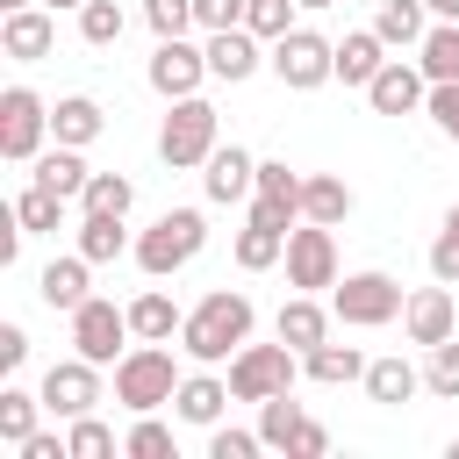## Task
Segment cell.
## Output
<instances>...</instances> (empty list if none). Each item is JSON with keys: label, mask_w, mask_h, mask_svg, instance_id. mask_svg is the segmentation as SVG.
Masks as SVG:
<instances>
[{"label": "cell", "mask_w": 459, "mask_h": 459, "mask_svg": "<svg viewBox=\"0 0 459 459\" xmlns=\"http://www.w3.org/2000/svg\"><path fill=\"white\" fill-rule=\"evenodd\" d=\"M273 258H287V230L244 222V230H237V265H244V273H265Z\"/></svg>", "instance_id": "1f68e13d"}, {"label": "cell", "mask_w": 459, "mask_h": 459, "mask_svg": "<svg viewBox=\"0 0 459 459\" xmlns=\"http://www.w3.org/2000/svg\"><path fill=\"white\" fill-rule=\"evenodd\" d=\"M186 316L172 308V294H158V287H143L136 301H129V330L136 337H151V344H172V330H179Z\"/></svg>", "instance_id": "484cf974"}, {"label": "cell", "mask_w": 459, "mask_h": 459, "mask_svg": "<svg viewBox=\"0 0 459 459\" xmlns=\"http://www.w3.org/2000/svg\"><path fill=\"white\" fill-rule=\"evenodd\" d=\"M251 294H237V287H215V294H201V308L179 323V351L186 359H201V366H222V359H237L244 344H251Z\"/></svg>", "instance_id": "6da1fadb"}, {"label": "cell", "mask_w": 459, "mask_h": 459, "mask_svg": "<svg viewBox=\"0 0 459 459\" xmlns=\"http://www.w3.org/2000/svg\"><path fill=\"white\" fill-rule=\"evenodd\" d=\"M323 452H330V430L301 416V423H294V437H287V459H323Z\"/></svg>", "instance_id": "f6af8a7d"}, {"label": "cell", "mask_w": 459, "mask_h": 459, "mask_svg": "<svg viewBox=\"0 0 459 459\" xmlns=\"http://www.w3.org/2000/svg\"><path fill=\"white\" fill-rule=\"evenodd\" d=\"M36 394H43V409H50V416H65V423H72V416H93V402H100V366L72 351V359H57V366L43 373V387H36Z\"/></svg>", "instance_id": "8fae6325"}, {"label": "cell", "mask_w": 459, "mask_h": 459, "mask_svg": "<svg viewBox=\"0 0 459 459\" xmlns=\"http://www.w3.org/2000/svg\"><path fill=\"white\" fill-rule=\"evenodd\" d=\"M294 7H301V0H251L244 29H251V36H265V43H280V36L294 29Z\"/></svg>", "instance_id": "ab89813d"}, {"label": "cell", "mask_w": 459, "mask_h": 459, "mask_svg": "<svg viewBox=\"0 0 459 459\" xmlns=\"http://www.w3.org/2000/svg\"><path fill=\"white\" fill-rule=\"evenodd\" d=\"M122 337H136V330H129V308L100 301V294H86V301L72 308V344H79V359L115 366V344H122Z\"/></svg>", "instance_id": "30bf717a"}, {"label": "cell", "mask_w": 459, "mask_h": 459, "mask_svg": "<svg viewBox=\"0 0 459 459\" xmlns=\"http://www.w3.org/2000/svg\"><path fill=\"white\" fill-rule=\"evenodd\" d=\"M79 251H86L93 265H108V258H122V251H136V244H129L122 215H79Z\"/></svg>", "instance_id": "f546056e"}, {"label": "cell", "mask_w": 459, "mask_h": 459, "mask_svg": "<svg viewBox=\"0 0 459 459\" xmlns=\"http://www.w3.org/2000/svg\"><path fill=\"white\" fill-rule=\"evenodd\" d=\"M416 50H423L416 65H423L430 86H452V79H459V22H430V36H423Z\"/></svg>", "instance_id": "83f0119b"}, {"label": "cell", "mask_w": 459, "mask_h": 459, "mask_svg": "<svg viewBox=\"0 0 459 459\" xmlns=\"http://www.w3.org/2000/svg\"><path fill=\"white\" fill-rule=\"evenodd\" d=\"M143 22L158 36H186L194 29V0H143Z\"/></svg>", "instance_id": "b9f144b4"}, {"label": "cell", "mask_w": 459, "mask_h": 459, "mask_svg": "<svg viewBox=\"0 0 459 459\" xmlns=\"http://www.w3.org/2000/svg\"><path fill=\"white\" fill-rule=\"evenodd\" d=\"M387 65V43H380V29H351L344 43H337V79L344 86H373V72Z\"/></svg>", "instance_id": "ffe728a7"}, {"label": "cell", "mask_w": 459, "mask_h": 459, "mask_svg": "<svg viewBox=\"0 0 459 459\" xmlns=\"http://www.w3.org/2000/svg\"><path fill=\"white\" fill-rule=\"evenodd\" d=\"M373 29H380L387 50H394V43H423V36H430V7H423V0H380Z\"/></svg>", "instance_id": "4316f807"}, {"label": "cell", "mask_w": 459, "mask_h": 459, "mask_svg": "<svg viewBox=\"0 0 459 459\" xmlns=\"http://www.w3.org/2000/svg\"><path fill=\"white\" fill-rule=\"evenodd\" d=\"M201 194H208V201H222V208H230V201H244V194H258V158H251V151H237V143H230V151L215 143V151H208V165H201Z\"/></svg>", "instance_id": "5bb4252c"}, {"label": "cell", "mask_w": 459, "mask_h": 459, "mask_svg": "<svg viewBox=\"0 0 459 459\" xmlns=\"http://www.w3.org/2000/svg\"><path fill=\"white\" fill-rule=\"evenodd\" d=\"M402 330H409V344H445L452 330H459V308H452V287L437 280V287H416L409 294V308H402Z\"/></svg>", "instance_id": "4fadbf2b"}, {"label": "cell", "mask_w": 459, "mask_h": 459, "mask_svg": "<svg viewBox=\"0 0 459 459\" xmlns=\"http://www.w3.org/2000/svg\"><path fill=\"white\" fill-rule=\"evenodd\" d=\"M179 394V366H172V351L165 344H136V351H122L115 359V402L122 409H136V416H151V409H165Z\"/></svg>", "instance_id": "3957f363"}, {"label": "cell", "mask_w": 459, "mask_h": 459, "mask_svg": "<svg viewBox=\"0 0 459 459\" xmlns=\"http://www.w3.org/2000/svg\"><path fill=\"white\" fill-rule=\"evenodd\" d=\"M280 337H287V344H294V351L308 359L316 344H330V308H316L308 294H294V301L280 308Z\"/></svg>", "instance_id": "cb8c5ba5"}, {"label": "cell", "mask_w": 459, "mask_h": 459, "mask_svg": "<svg viewBox=\"0 0 459 459\" xmlns=\"http://www.w3.org/2000/svg\"><path fill=\"white\" fill-rule=\"evenodd\" d=\"M265 36H251V29H208V79H251L258 65H265V50H258Z\"/></svg>", "instance_id": "e0dca14e"}, {"label": "cell", "mask_w": 459, "mask_h": 459, "mask_svg": "<svg viewBox=\"0 0 459 459\" xmlns=\"http://www.w3.org/2000/svg\"><path fill=\"white\" fill-rule=\"evenodd\" d=\"M301 7H337V0H301Z\"/></svg>", "instance_id": "816d5d0a"}, {"label": "cell", "mask_w": 459, "mask_h": 459, "mask_svg": "<svg viewBox=\"0 0 459 459\" xmlns=\"http://www.w3.org/2000/svg\"><path fill=\"white\" fill-rule=\"evenodd\" d=\"M43 129H50V108H43L29 86H7V93H0V158L29 165V158L43 151Z\"/></svg>", "instance_id": "ba28073f"}, {"label": "cell", "mask_w": 459, "mask_h": 459, "mask_svg": "<svg viewBox=\"0 0 459 459\" xmlns=\"http://www.w3.org/2000/svg\"><path fill=\"white\" fill-rule=\"evenodd\" d=\"M0 50L22 57V65H36V57L57 50V22H50L43 7H7V22H0Z\"/></svg>", "instance_id": "2e32d148"}, {"label": "cell", "mask_w": 459, "mask_h": 459, "mask_svg": "<svg viewBox=\"0 0 459 459\" xmlns=\"http://www.w3.org/2000/svg\"><path fill=\"white\" fill-rule=\"evenodd\" d=\"M430 280L459 287V208L445 215V230H437V244H430Z\"/></svg>", "instance_id": "60d3db41"}, {"label": "cell", "mask_w": 459, "mask_h": 459, "mask_svg": "<svg viewBox=\"0 0 459 459\" xmlns=\"http://www.w3.org/2000/svg\"><path fill=\"white\" fill-rule=\"evenodd\" d=\"M265 65L280 72V86L316 93L323 79H337V43H330V36H316V29H287V36L265 50Z\"/></svg>", "instance_id": "52a82bcc"}, {"label": "cell", "mask_w": 459, "mask_h": 459, "mask_svg": "<svg viewBox=\"0 0 459 459\" xmlns=\"http://www.w3.org/2000/svg\"><path fill=\"white\" fill-rule=\"evenodd\" d=\"M452 459H459V437H452Z\"/></svg>", "instance_id": "db71d44e"}, {"label": "cell", "mask_w": 459, "mask_h": 459, "mask_svg": "<svg viewBox=\"0 0 459 459\" xmlns=\"http://www.w3.org/2000/svg\"><path fill=\"white\" fill-rule=\"evenodd\" d=\"M244 14H251V0H194L201 29H244Z\"/></svg>", "instance_id": "7bdbcfd3"}, {"label": "cell", "mask_w": 459, "mask_h": 459, "mask_svg": "<svg viewBox=\"0 0 459 459\" xmlns=\"http://www.w3.org/2000/svg\"><path fill=\"white\" fill-rule=\"evenodd\" d=\"M22 359H29V330L22 323H0V373H14Z\"/></svg>", "instance_id": "7dc6e473"}, {"label": "cell", "mask_w": 459, "mask_h": 459, "mask_svg": "<svg viewBox=\"0 0 459 459\" xmlns=\"http://www.w3.org/2000/svg\"><path fill=\"white\" fill-rule=\"evenodd\" d=\"M294 359H301V351H294L287 337H280V344H244V351L230 359V394H237V402H273V394H287L294 373H301Z\"/></svg>", "instance_id": "8992f818"}, {"label": "cell", "mask_w": 459, "mask_h": 459, "mask_svg": "<svg viewBox=\"0 0 459 459\" xmlns=\"http://www.w3.org/2000/svg\"><path fill=\"white\" fill-rule=\"evenodd\" d=\"M201 244H208L201 208H165V215L136 237V265H143L151 280H172L179 265H194V258H201Z\"/></svg>", "instance_id": "7a4b0ae2"}, {"label": "cell", "mask_w": 459, "mask_h": 459, "mask_svg": "<svg viewBox=\"0 0 459 459\" xmlns=\"http://www.w3.org/2000/svg\"><path fill=\"white\" fill-rule=\"evenodd\" d=\"M201 79H208V50H194L186 36H158V50H151V86H158L165 100H186V93H201Z\"/></svg>", "instance_id": "7c38bea8"}, {"label": "cell", "mask_w": 459, "mask_h": 459, "mask_svg": "<svg viewBox=\"0 0 459 459\" xmlns=\"http://www.w3.org/2000/svg\"><path fill=\"white\" fill-rule=\"evenodd\" d=\"M287 394H294V387H287ZM287 394L258 402V437H265L273 452H287V437H294V423H301V402H287Z\"/></svg>", "instance_id": "e575fe53"}, {"label": "cell", "mask_w": 459, "mask_h": 459, "mask_svg": "<svg viewBox=\"0 0 459 459\" xmlns=\"http://www.w3.org/2000/svg\"><path fill=\"white\" fill-rule=\"evenodd\" d=\"M100 129H108V115H100V100H86V93H65V100L50 108V136L72 143V151H86Z\"/></svg>", "instance_id": "d6986e66"}, {"label": "cell", "mask_w": 459, "mask_h": 459, "mask_svg": "<svg viewBox=\"0 0 459 459\" xmlns=\"http://www.w3.org/2000/svg\"><path fill=\"white\" fill-rule=\"evenodd\" d=\"M258 445H265L258 430H215V437H208V459H251Z\"/></svg>", "instance_id": "bcb514c9"}, {"label": "cell", "mask_w": 459, "mask_h": 459, "mask_svg": "<svg viewBox=\"0 0 459 459\" xmlns=\"http://www.w3.org/2000/svg\"><path fill=\"white\" fill-rule=\"evenodd\" d=\"M301 373H308L316 387H344V380H366V359H359L351 344H316V351L301 359Z\"/></svg>", "instance_id": "f1b7e54d"}, {"label": "cell", "mask_w": 459, "mask_h": 459, "mask_svg": "<svg viewBox=\"0 0 459 459\" xmlns=\"http://www.w3.org/2000/svg\"><path fill=\"white\" fill-rule=\"evenodd\" d=\"M36 409H43V394L0 387V445H29V437H36Z\"/></svg>", "instance_id": "4dcf8cb0"}, {"label": "cell", "mask_w": 459, "mask_h": 459, "mask_svg": "<svg viewBox=\"0 0 459 459\" xmlns=\"http://www.w3.org/2000/svg\"><path fill=\"white\" fill-rule=\"evenodd\" d=\"M14 215H22V230L36 237V230H57V215H65V194H50V186H29V194H14Z\"/></svg>", "instance_id": "8d00e7d4"}, {"label": "cell", "mask_w": 459, "mask_h": 459, "mask_svg": "<svg viewBox=\"0 0 459 459\" xmlns=\"http://www.w3.org/2000/svg\"><path fill=\"white\" fill-rule=\"evenodd\" d=\"M430 7V22H459V0H423Z\"/></svg>", "instance_id": "681fc988"}, {"label": "cell", "mask_w": 459, "mask_h": 459, "mask_svg": "<svg viewBox=\"0 0 459 459\" xmlns=\"http://www.w3.org/2000/svg\"><path fill=\"white\" fill-rule=\"evenodd\" d=\"M416 387H423V373H416V366H409L402 351H394V359H366V394H373V402L402 409V402H409Z\"/></svg>", "instance_id": "d4e9b609"}, {"label": "cell", "mask_w": 459, "mask_h": 459, "mask_svg": "<svg viewBox=\"0 0 459 459\" xmlns=\"http://www.w3.org/2000/svg\"><path fill=\"white\" fill-rule=\"evenodd\" d=\"M208 151H215V108H208L201 93L172 100V115H165V129H158V158H165L172 172H194V165H208Z\"/></svg>", "instance_id": "5b68a950"}, {"label": "cell", "mask_w": 459, "mask_h": 459, "mask_svg": "<svg viewBox=\"0 0 459 459\" xmlns=\"http://www.w3.org/2000/svg\"><path fill=\"white\" fill-rule=\"evenodd\" d=\"M0 7H29V0H0Z\"/></svg>", "instance_id": "f5cc1de1"}, {"label": "cell", "mask_w": 459, "mask_h": 459, "mask_svg": "<svg viewBox=\"0 0 459 459\" xmlns=\"http://www.w3.org/2000/svg\"><path fill=\"white\" fill-rule=\"evenodd\" d=\"M65 445H72V459H115V452H122L115 430L93 423V416H72V437H65Z\"/></svg>", "instance_id": "f35d334b"}, {"label": "cell", "mask_w": 459, "mask_h": 459, "mask_svg": "<svg viewBox=\"0 0 459 459\" xmlns=\"http://www.w3.org/2000/svg\"><path fill=\"white\" fill-rule=\"evenodd\" d=\"M50 7H86V0H50Z\"/></svg>", "instance_id": "f907efd6"}, {"label": "cell", "mask_w": 459, "mask_h": 459, "mask_svg": "<svg viewBox=\"0 0 459 459\" xmlns=\"http://www.w3.org/2000/svg\"><path fill=\"white\" fill-rule=\"evenodd\" d=\"M86 265H93L86 251H72V258H50V265H43V280H36V294H43L50 308H65V316H72V308L86 301Z\"/></svg>", "instance_id": "44dd1931"}, {"label": "cell", "mask_w": 459, "mask_h": 459, "mask_svg": "<svg viewBox=\"0 0 459 459\" xmlns=\"http://www.w3.org/2000/svg\"><path fill=\"white\" fill-rule=\"evenodd\" d=\"M237 394H230V380H215V373H186L179 380V394H172V409H179V423H222V409H230Z\"/></svg>", "instance_id": "ac0fdd59"}, {"label": "cell", "mask_w": 459, "mask_h": 459, "mask_svg": "<svg viewBox=\"0 0 459 459\" xmlns=\"http://www.w3.org/2000/svg\"><path fill=\"white\" fill-rule=\"evenodd\" d=\"M423 387H430L437 402H459V337L430 344V359H423Z\"/></svg>", "instance_id": "836d02e7"}, {"label": "cell", "mask_w": 459, "mask_h": 459, "mask_svg": "<svg viewBox=\"0 0 459 459\" xmlns=\"http://www.w3.org/2000/svg\"><path fill=\"white\" fill-rule=\"evenodd\" d=\"M122 452H129V459H172V430L158 423V409L129 423V437H122Z\"/></svg>", "instance_id": "74e56055"}, {"label": "cell", "mask_w": 459, "mask_h": 459, "mask_svg": "<svg viewBox=\"0 0 459 459\" xmlns=\"http://www.w3.org/2000/svg\"><path fill=\"white\" fill-rule=\"evenodd\" d=\"M287 287H301V294L337 287V237H330V222L287 230Z\"/></svg>", "instance_id": "9c48e42d"}, {"label": "cell", "mask_w": 459, "mask_h": 459, "mask_svg": "<svg viewBox=\"0 0 459 459\" xmlns=\"http://www.w3.org/2000/svg\"><path fill=\"white\" fill-rule=\"evenodd\" d=\"M86 158L72 151V143H57V151H36V186H50V194H65V201H79L86 194Z\"/></svg>", "instance_id": "7402d4cb"}, {"label": "cell", "mask_w": 459, "mask_h": 459, "mask_svg": "<svg viewBox=\"0 0 459 459\" xmlns=\"http://www.w3.org/2000/svg\"><path fill=\"white\" fill-rule=\"evenodd\" d=\"M79 36H86L93 50L122 43V7H115V0H86V7H79Z\"/></svg>", "instance_id": "d590c367"}, {"label": "cell", "mask_w": 459, "mask_h": 459, "mask_svg": "<svg viewBox=\"0 0 459 459\" xmlns=\"http://www.w3.org/2000/svg\"><path fill=\"white\" fill-rule=\"evenodd\" d=\"M402 308H409V294H402L394 273H344L337 294H330V316L351 323V330H380V323H394Z\"/></svg>", "instance_id": "277c9868"}, {"label": "cell", "mask_w": 459, "mask_h": 459, "mask_svg": "<svg viewBox=\"0 0 459 459\" xmlns=\"http://www.w3.org/2000/svg\"><path fill=\"white\" fill-rule=\"evenodd\" d=\"M423 108H430V122L459 143V79H452V86H430V100H423Z\"/></svg>", "instance_id": "ee69618b"}, {"label": "cell", "mask_w": 459, "mask_h": 459, "mask_svg": "<svg viewBox=\"0 0 459 459\" xmlns=\"http://www.w3.org/2000/svg\"><path fill=\"white\" fill-rule=\"evenodd\" d=\"M22 459H72V445H57V437H43V430H36V437L22 445Z\"/></svg>", "instance_id": "c3c4849f"}, {"label": "cell", "mask_w": 459, "mask_h": 459, "mask_svg": "<svg viewBox=\"0 0 459 459\" xmlns=\"http://www.w3.org/2000/svg\"><path fill=\"white\" fill-rule=\"evenodd\" d=\"M301 215H308V222H330V230H337V222L351 215V186H344L337 172H308V179H301Z\"/></svg>", "instance_id": "603a6c76"}, {"label": "cell", "mask_w": 459, "mask_h": 459, "mask_svg": "<svg viewBox=\"0 0 459 459\" xmlns=\"http://www.w3.org/2000/svg\"><path fill=\"white\" fill-rule=\"evenodd\" d=\"M366 100H373L380 115H409V108H423V100H430V79H423V65H402V57H387V65L373 72Z\"/></svg>", "instance_id": "9a60e30c"}, {"label": "cell", "mask_w": 459, "mask_h": 459, "mask_svg": "<svg viewBox=\"0 0 459 459\" xmlns=\"http://www.w3.org/2000/svg\"><path fill=\"white\" fill-rule=\"evenodd\" d=\"M129 201H136V186H129L122 172H93V179H86V194H79V208H86V215H129Z\"/></svg>", "instance_id": "d6a6232c"}]
</instances>
